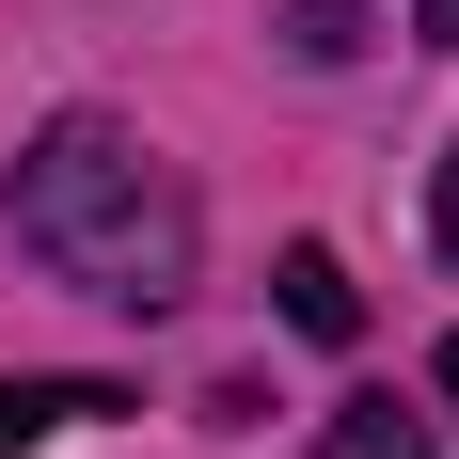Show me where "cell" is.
Listing matches in <instances>:
<instances>
[{
  "label": "cell",
  "instance_id": "6da1fadb",
  "mask_svg": "<svg viewBox=\"0 0 459 459\" xmlns=\"http://www.w3.org/2000/svg\"><path fill=\"white\" fill-rule=\"evenodd\" d=\"M16 238H32L80 301H127V317L190 301V254H206L175 159H159V143H127L111 111H64V127L16 143Z\"/></svg>",
  "mask_w": 459,
  "mask_h": 459
},
{
  "label": "cell",
  "instance_id": "7a4b0ae2",
  "mask_svg": "<svg viewBox=\"0 0 459 459\" xmlns=\"http://www.w3.org/2000/svg\"><path fill=\"white\" fill-rule=\"evenodd\" d=\"M95 412H127V396H111V380H0V459L64 444V428H95Z\"/></svg>",
  "mask_w": 459,
  "mask_h": 459
},
{
  "label": "cell",
  "instance_id": "3957f363",
  "mask_svg": "<svg viewBox=\"0 0 459 459\" xmlns=\"http://www.w3.org/2000/svg\"><path fill=\"white\" fill-rule=\"evenodd\" d=\"M285 333H317V349H349V333H365V285H349V270H333V254H317V238H301V254H285Z\"/></svg>",
  "mask_w": 459,
  "mask_h": 459
},
{
  "label": "cell",
  "instance_id": "277c9868",
  "mask_svg": "<svg viewBox=\"0 0 459 459\" xmlns=\"http://www.w3.org/2000/svg\"><path fill=\"white\" fill-rule=\"evenodd\" d=\"M317 459H428V428L396 412V396H349V412L317 428Z\"/></svg>",
  "mask_w": 459,
  "mask_h": 459
},
{
  "label": "cell",
  "instance_id": "5b68a950",
  "mask_svg": "<svg viewBox=\"0 0 459 459\" xmlns=\"http://www.w3.org/2000/svg\"><path fill=\"white\" fill-rule=\"evenodd\" d=\"M285 48H301V64H349V48H365V0H285Z\"/></svg>",
  "mask_w": 459,
  "mask_h": 459
},
{
  "label": "cell",
  "instance_id": "8992f818",
  "mask_svg": "<svg viewBox=\"0 0 459 459\" xmlns=\"http://www.w3.org/2000/svg\"><path fill=\"white\" fill-rule=\"evenodd\" d=\"M412 32H428V48H459V0H412Z\"/></svg>",
  "mask_w": 459,
  "mask_h": 459
},
{
  "label": "cell",
  "instance_id": "52a82bcc",
  "mask_svg": "<svg viewBox=\"0 0 459 459\" xmlns=\"http://www.w3.org/2000/svg\"><path fill=\"white\" fill-rule=\"evenodd\" d=\"M428 222H444V254H459V159H444V190H428Z\"/></svg>",
  "mask_w": 459,
  "mask_h": 459
},
{
  "label": "cell",
  "instance_id": "ba28073f",
  "mask_svg": "<svg viewBox=\"0 0 459 459\" xmlns=\"http://www.w3.org/2000/svg\"><path fill=\"white\" fill-rule=\"evenodd\" d=\"M444 396H459V333H444Z\"/></svg>",
  "mask_w": 459,
  "mask_h": 459
}]
</instances>
